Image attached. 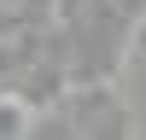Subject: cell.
I'll return each instance as SVG.
<instances>
[{
    "mask_svg": "<svg viewBox=\"0 0 146 140\" xmlns=\"http://www.w3.org/2000/svg\"><path fill=\"white\" fill-rule=\"evenodd\" d=\"M29 123H35V105L23 99V93H0V140L29 134Z\"/></svg>",
    "mask_w": 146,
    "mask_h": 140,
    "instance_id": "6da1fadb",
    "label": "cell"
}]
</instances>
